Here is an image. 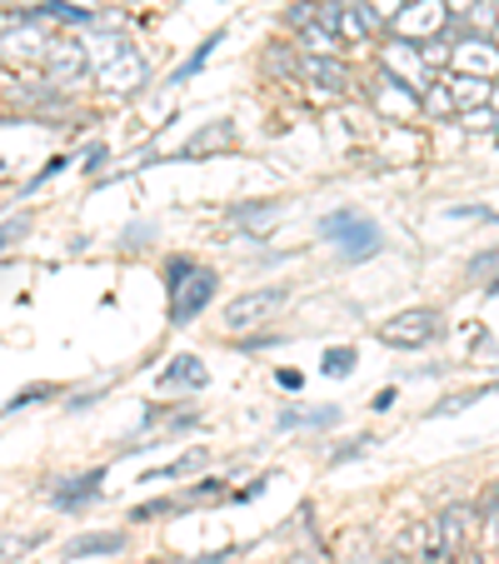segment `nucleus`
<instances>
[{"mask_svg":"<svg viewBox=\"0 0 499 564\" xmlns=\"http://www.w3.org/2000/svg\"><path fill=\"white\" fill-rule=\"evenodd\" d=\"M375 80H380V86H375V106H380L390 120H414L420 116V100L425 96H414V90L400 86L394 75H375Z\"/></svg>","mask_w":499,"mask_h":564,"instance_id":"obj_11","label":"nucleus"},{"mask_svg":"<svg viewBox=\"0 0 499 564\" xmlns=\"http://www.w3.org/2000/svg\"><path fill=\"white\" fill-rule=\"evenodd\" d=\"M31 15H55V21H75V25L96 21L90 11H80V6H61V0H51V6H41V11H31Z\"/></svg>","mask_w":499,"mask_h":564,"instance_id":"obj_27","label":"nucleus"},{"mask_svg":"<svg viewBox=\"0 0 499 564\" xmlns=\"http://www.w3.org/2000/svg\"><path fill=\"white\" fill-rule=\"evenodd\" d=\"M459 120H465L469 130H499V110H495V106H475V110H459Z\"/></svg>","mask_w":499,"mask_h":564,"instance_id":"obj_29","label":"nucleus"},{"mask_svg":"<svg viewBox=\"0 0 499 564\" xmlns=\"http://www.w3.org/2000/svg\"><path fill=\"white\" fill-rule=\"evenodd\" d=\"M126 550V534L110 530V534H80V540L65 544V560H90V554H120Z\"/></svg>","mask_w":499,"mask_h":564,"instance_id":"obj_15","label":"nucleus"},{"mask_svg":"<svg viewBox=\"0 0 499 564\" xmlns=\"http://www.w3.org/2000/svg\"><path fill=\"white\" fill-rule=\"evenodd\" d=\"M445 335V315L440 310H400V315H390V319H380L375 325V340L380 345H390V350H420V345H430V340H440Z\"/></svg>","mask_w":499,"mask_h":564,"instance_id":"obj_2","label":"nucleus"},{"mask_svg":"<svg viewBox=\"0 0 499 564\" xmlns=\"http://www.w3.org/2000/svg\"><path fill=\"white\" fill-rule=\"evenodd\" d=\"M225 145H235V126L230 120H210V126L195 130V135L181 145V160H200L205 150H225Z\"/></svg>","mask_w":499,"mask_h":564,"instance_id":"obj_14","label":"nucleus"},{"mask_svg":"<svg viewBox=\"0 0 499 564\" xmlns=\"http://www.w3.org/2000/svg\"><path fill=\"white\" fill-rule=\"evenodd\" d=\"M340 35H335V31H325V25H305V31H300V51H305V55H340Z\"/></svg>","mask_w":499,"mask_h":564,"instance_id":"obj_18","label":"nucleus"},{"mask_svg":"<svg viewBox=\"0 0 499 564\" xmlns=\"http://www.w3.org/2000/svg\"><path fill=\"white\" fill-rule=\"evenodd\" d=\"M485 290H489V295H499V275H495V280H489V285H485Z\"/></svg>","mask_w":499,"mask_h":564,"instance_id":"obj_45","label":"nucleus"},{"mask_svg":"<svg viewBox=\"0 0 499 564\" xmlns=\"http://www.w3.org/2000/svg\"><path fill=\"white\" fill-rule=\"evenodd\" d=\"M195 270H200V265H195L191 256H171V260H165V290H171V295H175V290H181L185 280L195 275Z\"/></svg>","mask_w":499,"mask_h":564,"instance_id":"obj_24","label":"nucleus"},{"mask_svg":"<svg viewBox=\"0 0 499 564\" xmlns=\"http://www.w3.org/2000/svg\"><path fill=\"white\" fill-rule=\"evenodd\" d=\"M355 365H360L355 345H329V350H325V365H319V370H325L329 380H345V375H355Z\"/></svg>","mask_w":499,"mask_h":564,"instance_id":"obj_20","label":"nucleus"},{"mask_svg":"<svg viewBox=\"0 0 499 564\" xmlns=\"http://www.w3.org/2000/svg\"><path fill=\"white\" fill-rule=\"evenodd\" d=\"M475 510H479V520H495V514H499V479L475 500Z\"/></svg>","mask_w":499,"mask_h":564,"instance_id":"obj_37","label":"nucleus"},{"mask_svg":"<svg viewBox=\"0 0 499 564\" xmlns=\"http://www.w3.org/2000/svg\"><path fill=\"white\" fill-rule=\"evenodd\" d=\"M404 6H410V0H365V11H370V21H375V25H390L394 15L404 11Z\"/></svg>","mask_w":499,"mask_h":564,"instance_id":"obj_30","label":"nucleus"},{"mask_svg":"<svg viewBox=\"0 0 499 564\" xmlns=\"http://www.w3.org/2000/svg\"><path fill=\"white\" fill-rule=\"evenodd\" d=\"M160 384H185V390H205V365L195 355H175V365L160 370Z\"/></svg>","mask_w":499,"mask_h":564,"instance_id":"obj_16","label":"nucleus"},{"mask_svg":"<svg viewBox=\"0 0 499 564\" xmlns=\"http://www.w3.org/2000/svg\"><path fill=\"white\" fill-rule=\"evenodd\" d=\"M335 420H340V410H300V425H310V430H325V425H335Z\"/></svg>","mask_w":499,"mask_h":564,"instance_id":"obj_38","label":"nucleus"},{"mask_svg":"<svg viewBox=\"0 0 499 564\" xmlns=\"http://www.w3.org/2000/svg\"><path fill=\"white\" fill-rule=\"evenodd\" d=\"M45 70H51L55 86H75V80L90 70L86 41H51L45 45Z\"/></svg>","mask_w":499,"mask_h":564,"instance_id":"obj_7","label":"nucleus"},{"mask_svg":"<svg viewBox=\"0 0 499 564\" xmlns=\"http://www.w3.org/2000/svg\"><path fill=\"white\" fill-rule=\"evenodd\" d=\"M489 106H495V110H499V86H495V90H489Z\"/></svg>","mask_w":499,"mask_h":564,"instance_id":"obj_46","label":"nucleus"},{"mask_svg":"<svg viewBox=\"0 0 499 564\" xmlns=\"http://www.w3.org/2000/svg\"><path fill=\"white\" fill-rule=\"evenodd\" d=\"M215 290H220V275L200 265V270H195V275L171 295V325H191V319H200V310L215 300Z\"/></svg>","mask_w":499,"mask_h":564,"instance_id":"obj_5","label":"nucleus"},{"mask_svg":"<svg viewBox=\"0 0 499 564\" xmlns=\"http://www.w3.org/2000/svg\"><path fill=\"white\" fill-rule=\"evenodd\" d=\"M265 70H275V75H300V61H290L285 45H270V51H265Z\"/></svg>","mask_w":499,"mask_h":564,"instance_id":"obj_32","label":"nucleus"},{"mask_svg":"<svg viewBox=\"0 0 499 564\" xmlns=\"http://www.w3.org/2000/svg\"><path fill=\"white\" fill-rule=\"evenodd\" d=\"M45 394H55V384H31V390H15L11 400H6V415H15V410H25V405H41Z\"/></svg>","mask_w":499,"mask_h":564,"instance_id":"obj_25","label":"nucleus"},{"mask_svg":"<svg viewBox=\"0 0 499 564\" xmlns=\"http://www.w3.org/2000/svg\"><path fill=\"white\" fill-rule=\"evenodd\" d=\"M106 155H110L106 145H90V150H86V160H80V165H86V171H100V165H106Z\"/></svg>","mask_w":499,"mask_h":564,"instance_id":"obj_40","label":"nucleus"},{"mask_svg":"<svg viewBox=\"0 0 499 564\" xmlns=\"http://www.w3.org/2000/svg\"><path fill=\"white\" fill-rule=\"evenodd\" d=\"M414 564H420V560H414Z\"/></svg>","mask_w":499,"mask_h":564,"instance_id":"obj_50","label":"nucleus"},{"mask_svg":"<svg viewBox=\"0 0 499 564\" xmlns=\"http://www.w3.org/2000/svg\"><path fill=\"white\" fill-rule=\"evenodd\" d=\"M275 380H280V390H305V375L300 370H280Z\"/></svg>","mask_w":499,"mask_h":564,"instance_id":"obj_41","label":"nucleus"},{"mask_svg":"<svg viewBox=\"0 0 499 564\" xmlns=\"http://www.w3.org/2000/svg\"><path fill=\"white\" fill-rule=\"evenodd\" d=\"M65 160H70V155H55V160H51V165H45V171H41V175H35V185H45V181H51V175H55V171H65ZM35 185H31V191H35Z\"/></svg>","mask_w":499,"mask_h":564,"instance_id":"obj_42","label":"nucleus"},{"mask_svg":"<svg viewBox=\"0 0 499 564\" xmlns=\"http://www.w3.org/2000/svg\"><path fill=\"white\" fill-rule=\"evenodd\" d=\"M145 80H150V65H145V55H140V51H120L116 61L100 65V86L116 90V96H126V90H140Z\"/></svg>","mask_w":499,"mask_h":564,"instance_id":"obj_8","label":"nucleus"},{"mask_svg":"<svg viewBox=\"0 0 499 564\" xmlns=\"http://www.w3.org/2000/svg\"><path fill=\"white\" fill-rule=\"evenodd\" d=\"M290 300L285 285H270V290H250V295H235L230 305L220 310V325L225 330H250V325H265L280 305Z\"/></svg>","mask_w":499,"mask_h":564,"instance_id":"obj_4","label":"nucleus"},{"mask_svg":"<svg viewBox=\"0 0 499 564\" xmlns=\"http://www.w3.org/2000/svg\"><path fill=\"white\" fill-rule=\"evenodd\" d=\"M181 510V500H145L130 510V520H155V514H175Z\"/></svg>","mask_w":499,"mask_h":564,"instance_id":"obj_33","label":"nucleus"},{"mask_svg":"<svg viewBox=\"0 0 499 564\" xmlns=\"http://www.w3.org/2000/svg\"><path fill=\"white\" fill-rule=\"evenodd\" d=\"M205 465H210V449H191V455H181L175 465L150 469L145 479H185V475H195V469H205Z\"/></svg>","mask_w":499,"mask_h":564,"instance_id":"obj_19","label":"nucleus"},{"mask_svg":"<svg viewBox=\"0 0 499 564\" xmlns=\"http://www.w3.org/2000/svg\"><path fill=\"white\" fill-rule=\"evenodd\" d=\"M380 564H404V554H384V560Z\"/></svg>","mask_w":499,"mask_h":564,"instance_id":"obj_44","label":"nucleus"},{"mask_svg":"<svg viewBox=\"0 0 499 564\" xmlns=\"http://www.w3.org/2000/svg\"><path fill=\"white\" fill-rule=\"evenodd\" d=\"M365 449H375V435H355L350 445H335V449H329V465H345V459H360Z\"/></svg>","mask_w":499,"mask_h":564,"instance_id":"obj_26","label":"nucleus"},{"mask_svg":"<svg viewBox=\"0 0 499 564\" xmlns=\"http://www.w3.org/2000/svg\"><path fill=\"white\" fill-rule=\"evenodd\" d=\"M394 400H400V394H394V384H384V390H375V394H370V410H375V415H384V410H390Z\"/></svg>","mask_w":499,"mask_h":564,"instance_id":"obj_39","label":"nucleus"},{"mask_svg":"<svg viewBox=\"0 0 499 564\" xmlns=\"http://www.w3.org/2000/svg\"><path fill=\"white\" fill-rule=\"evenodd\" d=\"M489 270H495V275H499V246H495V250H485V256H475V260H469V280H485Z\"/></svg>","mask_w":499,"mask_h":564,"instance_id":"obj_36","label":"nucleus"},{"mask_svg":"<svg viewBox=\"0 0 499 564\" xmlns=\"http://www.w3.org/2000/svg\"><path fill=\"white\" fill-rule=\"evenodd\" d=\"M479 530V510L475 500H459V505H445L440 510V534H445V560L449 554H459L469 544V534Z\"/></svg>","mask_w":499,"mask_h":564,"instance_id":"obj_10","label":"nucleus"},{"mask_svg":"<svg viewBox=\"0 0 499 564\" xmlns=\"http://www.w3.org/2000/svg\"><path fill=\"white\" fill-rule=\"evenodd\" d=\"M35 544V534H0V564H11V560H21L25 550Z\"/></svg>","mask_w":499,"mask_h":564,"instance_id":"obj_31","label":"nucleus"},{"mask_svg":"<svg viewBox=\"0 0 499 564\" xmlns=\"http://www.w3.org/2000/svg\"><path fill=\"white\" fill-rule=\"evenodd\" d=\"M449 110H459L455 106V90H449V86H430L425 100H420V116H449Z\"/></svg>","mask_w":499,"mask_h":564,"instance_id":"obj_23","label":"nucleus"},{"mask_svg":"<svg viewBox=\"0 0 499 564\" xmlns=\"http://www.w3.org/2000/svg\"><path fill=\"white\" fill-rule=\"evenodd\" d=\"M100 479H106V469H86V475H70V479H61V485H55V490H51L55 510H86V505L100 495Z\"/></svg>","mask_w":499,"mask_h":564,"instance_id":"obj_12","label":"nucleus"},{"mask_svg":"<svg viewBox=\"0 0 499 564\" xmlns=\"http://www.w3.org/2000/svg\"><path fill=\"white\" fill-rule=\"evenodd\" d=\"M445 0H410L400 15H394V25L404 31V41H414V35H445Z\"/></svg>","mask_w":499,"mask_h":564,"instance_id":"obj_9","label":"nucleus"},{"mask_svg":"<svg viewBox=\"0 0 499 564\" xmlns=\"http://www.w3.org/2000/svg\"><path fill=\"white\" fill-rule=\"evenodd\" d=\"M495 15H499V0H495Z\"/></svg>","mask_w":499,"mask_h":564,"instance_id":"obj_49","label":"nucleus"},{"mask_svg":"<svg viewBox=\"0 0 499 564\" xmlns=\"http://www.w3.org/2000/svg\"><path fill=\"white\" fill-rule=\"evenodd\" d=\"M25 230H31V220H25V215H15V220H6V225H0V256H6V250H11Z\"/></svg>","mask_w":499,"mask_h":564,"instance_id":"obj_34","label":"nucleus"},{"mask_svg":"<svg viewBox=\"0 0 499 564\" xmlns=\"http://www.w3.org/2000/svg\"><path fill=\"white\" fill-rule=\"evenodd\" d=\"M300 70L325 90H350V65L340 55H300Z\"/></svg>","mask_w":499,"mask_h":564,"instance_id":"obj_13","label":"nucleus"},{"mask_svg":"<svg viewBox=\"0 0 499 564\" xmlns=\"http://www.w3.org/2000/svg\"><path fill=\"white\" fill-rule=\"evenodd\" d=\"M489 390H499V384H479V390H465V394H449L445 405H435V415H449V410H469L475 400H485Z\"/></svg>","mask_w":499,"mask_h":564,"instance_id":"obj_28","label":"nucleus"},{"mask_svg":"<svg viewBox=\"0 0 499 564\" xmlns=\"http://www.w3.org/2000/svg\"><path fill=\"white\" fill-rule=\"evenodd\" d=\"M220 41H225V31L205 35V41H200V51H195V55H191V61H185V65H181V70H175V75H171V86H185V80H191V75H200V70H205V61H210V51H215V45H220Z\"/></svg>","mask_w":499,"mask_h":564,"instance_id":"obj_22","label":"nucleus"},{"mask_svg":"<svg viewBox=\"0 0 499 564\" xmlns=\"http://www.w3.org/2000/svg\"><path fill=\"white\" fill-rule=\"evenodd\" d=\"M449 90H455V106L459 110H475V106H485V100H489V90L479 86V75H455V80H449Z\"/></svg>","mask_w":499,"mask_h":564,"instance_id":"obj_21","label":"nucleus"},{"mask_svg":"<svg viewBox=\"0 0 499 564\" xmlns=\"http://www.w3.org/2000/svg\"><path fill=\"white\" fill-rule=\"evenodd\" d=\"M449 61L459 65V75L489 80V75H499V45L485 41V35H469L465 25H459V41H455V51H449Z\"/></svg>","mask_w":499,"mask_h":564,"instance_id":"obj_6","label":"nucleus"},{"mask_svg":"<svg viewBox=\"0 0 499 564\" xmlns=\"http://www.w3.org/2000/svg\"><path fill=\"white\" fill-rule=\"evenodd\" d=\"M380 70L394 75L400 86H410L414 96H425V90L435 86V70L425 65V51H420L414 41H404V35H400V41H384L380 45Z\"/></svg>","mask_w":499,"mask_h":564,"instance_id":"obj_3","label":"nucleus"},{"mask_svg":"<svg viewBox=\"0 0 499 564\" xmlns=\"http://www.w3.org/2000/svg\"><path fill=\"white\" fill-rule=\"evenodd\" d=\"M445 11H455V15H459V21H465V15H469V11H475V0H445Z\"/></svg>","mask_w":499,"mask_h":564,"instance_id":"obj_43","label":"nucleus"},{"mask_svg":"<svg viewBox=\"0 0 499 564\" xmlns=\"http://www.w3.org/2000/svg\"><path fill=\"white\" fill-rule=\"evenodd\" d=\"M319 235H325V240L340 250L345 260H370V256H380V250H384V230L370 220V215H360V210L325 215V220H319Z\"/></svg>","mask_w":499,"mask_h":564,"instance_id":"obj_1","label":"nucleus"},{"mask_svg":"<svg viewBox=\"0 0 499 564\" xmlns=\"http://www.w3.org/2000/svg\"><path fill=\"white\" fill-rule=\"evenodd\" d=\"M489 41H495V45H499V25H495V35H489Z\"/></svg>","mask_w":499,"mask_h":564,"instance_id":"obj_48","label":"nucleus"},{"mask_svg":"<svg viewBox=\"0 0 499 564\" xmlns=\"http://www.w3.org/2000/svg\"><path fill=\"white\" fill-rule=\"evenodd\" d=\"M355 564H380V560H370V554H365V560H355Z\"/></svg>","mask_w":499,"mask_h":564,"instance_id":"obj_47","label":"nucleus"},{"mask_svg":"<svg viewBox=\"0 0 499 564\" xmlns=\"http://www.w3.org/2000/svg\"><path fill=\"white\" fill-rule=\"evenodd\" d=\"M285 21L295 25V31H305V25H315L319 15H315V0H300V6H290L285 11Z\"/></svg>","mask_w":499,"mask_h":564,"instance_id":"obj_35","label":"nucleus"},{"mask_svg":"<svg viewBox=\"0 0 499 564\" xmlns=\"http://www.w3.org/2000/svg\"><path fill=\"white\" fill-rule=\"evenodd\" d=\"M280 210H285V205H280V200H260V205H230V210H225V215H230L235 225H250V230H260V225H270Z\"/></svg>","mask_w":499,"mask_h":564,"instance_id":"obj_17","label":"nucleus"}]
</instances>
